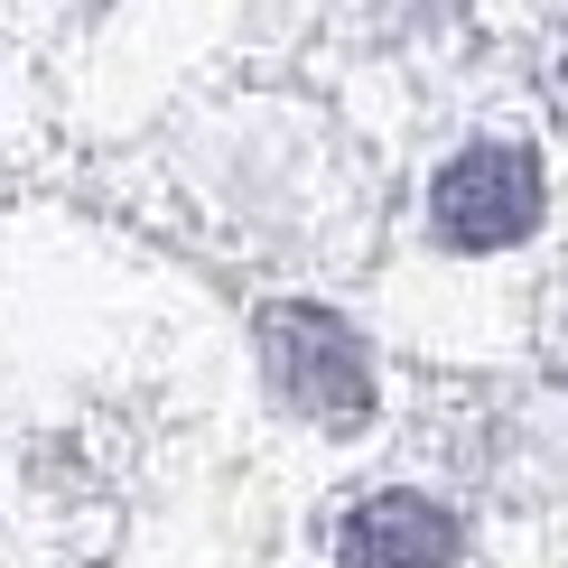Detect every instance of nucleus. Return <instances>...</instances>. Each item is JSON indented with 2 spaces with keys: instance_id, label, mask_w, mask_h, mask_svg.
Here are the masks:
<instances>
[{
  "instance_id": "7ed1b4c3",
  "label": "nucleus",
  "mask_w": 568,
  "mask_h": 568,
  "mask_svg": "<svg viewBox=\"0 0 568 568\" xmlns=\"http://www.w3.org/2000/svg\"><path fill=\"white\" fill-rule=\"evenodd\" d=\"M336 568H457V523L429 494H373V504H354Z\"/></svg>"
},
{
  "instance_id": "f03ea898",
  "label": "nucleus",
  "mask_w": 568,
  "mask_h": 568,
  "mask_svg": "<svg viewBox=\"0 0 568 568\" xmlns=\"http://www.w3.org/2000/svg\"><path fill=\"white\" fill-rule=\"evenodd\" d=\"M429 224L447 233L457 252H504L540 224V159L513 150V140H476L457 150L429 186Z\"/></svg>"
},
{
  "instance_id": "f257e3e1",
  "label": "nucleus",
  "mask_w": 568,
  "mask_h": 568,
  "mask_svg": "<svg viewBox=\"0 0 568 568\" xmlns=\"http://www.w3.org/2000/svg\"><path fill=\"white\" fill-rule=\"evenodd\" d=\"M262 354H271V383L290 410L326 419V429H354L373 410V373H364V345H354L345 317L326 307H271L262 317Z\"/></svg>"
}]
</instances>
